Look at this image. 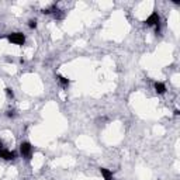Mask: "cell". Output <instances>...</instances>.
Segmentation results:
<instances>
[{
  "instance_id": "5",
  "label": "cell",
  "mask_w": 180,
  "mask_h": 180,
  "mask_svg": "<svg viewBox=\"0 0 180 180\" xmlns=\"http://www.w3.org/2000/svg\"><path fill=\"white\" fill-rule=\"evenodd\" d=\"M100 173H101V176L104 177V180H113V172L108 170V169L100 168Z\"/></svg>"
},
{
  "instance_id": "8",
  "label": "cell",
  "mask_w": 180,
  "mask_h": 180,
  "mask_svg": "<svg viewBox=\"0 0 180 180\" xmlns=\"http://www.w3.org/2000/svg\"><path fill=\"white\" fill-rule=\"evenodd\" d=\"M28 27L30 28H37V20L34 18V20H30L28 21Z\"/></svg>"
},
{
  "instance_id": "9",
  "label": "cell",
  "mask_w": 180,
  "mask_h": 180,
  "mask_svg": "<svg viewBox=\"0 0 180 180\" xmlns=\"http://www.w3.org/2000/svg\"><path fill=\"white\" fill-rule=\"evenodd\" d=\"M6 115L10 117V118H13V117H16V111H14V110H8L7 113H6Z\"/></svg>"
},
{
  "instance_id": "11",
  "label": "cell",
  "mask_w": 180,
  "mask_h": 180,
  "mask_svg": "<svg viewBox=\"0 0 180 180\" xmlns=\"http://www.w3.org/2000/svg\"><path fill=\"white\" fill-rule=\"evenodd\" d=\"M0 148H4L3 146V141H2V139H0Z\"/></svg>"
},
{
  "instance_id": "7",
  "label": "cell",
  "mask_w": 180,
  "mask_h": 180,
  "mask_svg": "<svg viewBox=\"0 0 180 180\" xmlns=\"http://www.w3.org/2000/svg\"><path fill=\"white\" fill-rule=\"evenodd\" d=\"M58 80H59V83H61L63 87H66V86H69V83H70V80L68 78H65V76H62V75H59L58 76Z\"/></svg>"
},
{
  "instance_id": "1",
  "label": "cell",
  "mask_w": 180,
  "mask_h": 180,
  "mask_svg": "<svg viewBox=\"0 0 180 180\" xmlns=\"http://www.w3.org/2000/svg\"><path fill=\"white\" fill-rule=\"evenodd\" d=\"M7 40L11 44H16V45H24L25 42V35L23 33H11L7 35Z\"/></svg>"
},
{
  "instance_id": "6",
  "label": "cell",
  "mask_w": 180,
  "mask_h": 180,
  "mask_svg": "<svg viewBox=\"0 0 180 180\" xmlns=\"http://www.w3.org/2000/svg\"><path fill=\"white\" fill-rule=\"evenodd\" d=\"M155 92H156L158 94H163L165 92H166V86H165L163 83L156 82V83H155Z\"/></svg>"
},
{
  "instance_id": "3",
  "label": "cell",
  "mask_w": 180,
  "mask_h": 180,
  "mask_svg": "<svg viewBox=\"0 0 180 180\" xmlns=\"http://www.w3.org/2000/svg\"><path fill=\"white\" fill-rule=\"evenodd\" d=\"M146 25H149V27H158V25H160V17L158 13H152L151 16L146 18Z\"/></svg>"
},
{
  "instance_id": "10",
  "label": "cell",
  "mask_w": 180,
  "mask_h": 180,
  "mask_svg": "<svg viewBox=\"0 0 180 180\" xmlns=\"http://www.w3.org/2000/svg\"><path fill=\"white\" fill-rule=\"evenodd\" d=\"M6 93H7V96H8V97H14V93H13V90L11 89H8V87H7V89H6Z\"/></svg>"
},
{
  "instance_id": "2",
  "label": "cell",
  "mask_w": 180,
  "mask_h": 180,
  "mask_svg": "<svg viewBox=\"0 0 180 180\" xmlns=\"http://www.w3.org/2000/svg\"><path fill=\"white\" fill-rule=\"evenodd\" d=\"M20 153H21L23 158H25V159H31V155H33V146H31L28 142H23L20 145Z\"/></svg>"
},
{
  "instance_id": "4",
  "label": "cell",
  "mask_w": 180,
  "mask_h": 180,
  "mask_svg": "<svg viewBox=\"0 0 180 180\" xmlns=\"http://www.w3.org/2000/svg\"><path fill=\"white\" fill-rule=\"evenodd\" d=\"M0 158L4 160H13L17 158V153L14 151H8V149L0 148Z\"/></svg>"
}]
</instances>
